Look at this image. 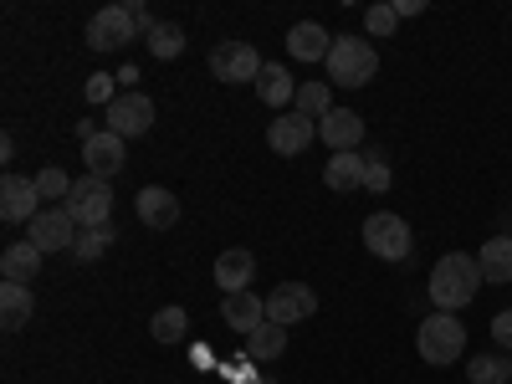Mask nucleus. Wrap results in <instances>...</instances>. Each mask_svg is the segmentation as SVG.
<instances>
[{
	"label": "nucleus",
	"mask_w": 512,
	"mask_h": 384,
	"mask_svg": "<svg viewBox=\"0 0 512 384\" xmlns=\"http://www.w3.org/2000/svg\"><path fill=\"white\" fill-rule=\"evenodd\" d=\"M395 26H400L395 6H369V11H364V31L379 36V41H384V36H395Z\"/></svg>",
	"instance_id": "obj_32"
},
{
	"label": "nucleus",
	"mask_w": 512,
	"mask_h": 384,
	"mask_svg": "<svg viewBox=\"0 0 512 384\" xmlns=\"http://www.w3.org/2000/svg\"><path fill=\"white\" fill-rule=\"evenodd\" d=\"M287 52H292L297 62H328L333 36H328V26H318V21H297V26L287 31Z\"/></svg>",
	"instance_id": "obj_17"
},
{
	"label": "nucleus",
	"mask_w": 512,
	"mask_h": 384,
	"mask_svg": "<svg viewBox=\"0 0 512 384\" xmlns=\"http://www.w3.org/2000/svg\"><path fill=\"white\" fill-rule=\"evenodd\" d=\"M364 246L379 256V262H410L415 231L395 216V210H374V216L364 221Z\"/></svg>",
	"instance_id": "obj_5"
},
{
	"label": "nucleus",
	"mask_w": 512,
	"mask_h": 384,
	"mask_svg": "<svg viewBox=\"0 0 512 384\" xmlns=\"http://www.w3.org/2000/svg\"><path fill=\"white\" fill-rule=\"evenodd\" d=\"M77 236H82V231H77V221H72L67 205H47V210L31 221V246H41V251H72Z\"/></svg>",
	"instance_id": "obj_10"
},
{
	"label": "nucleus",
	"mask_w": 512,
	"mask_h": 384,
	"mask_svg": "<svg viewBox=\"0 0 512 384\" xmlns=\"http://www.w3.org/2000/svg\"><path fill=\"white\" fill-rule=\"evenodd\" d=\"M108 82H113V77H103V72L88 77V98H93V103H113V98H108Z\"/></svg>",
	"instance_id": "obj_35"
},
{
	"label": "nucleus",
	"mask_w": 512,
	"mask_h": 384,
	"mask_svg": "<svg viewBox=\"0 0 512 384\" xmlns=\"http://www.w3.org/2000/svg\"><path fill=\"white\" fill-rule=\"evenodd\" d=\"M292 108L303 118H313V123H323L333 113V88H328V82H297V103Z\"/></svg>",
	"instance_id": "obj_25"
},
{
	"label": "nucleus",
	"mask_w": 512,
	"mask_h": 384,
	"mask_svg": "<svg viewBox=\"0 0 512 384\" xmlns=\"http://www.w3.org/2000/svg\"><path fill=\"white\" fill-rule=\"evenodd\" d=\"M256 98H262L267 108H287V103H297V82L287 77V67L267 62L262 77H256Z\"/></svg>",
	"instance_id": "obj_22"
},
{
	"label": "nucleus",
	"mask_w": 512,
	"mask_h": 384,
	"mask_svg": "<svg viewBox=\"0 0 512 384\" xmlns=\"http://www.w3.org/2000/svg\"><path fill=\"white\" fill-rule=\"evenodd\" d=\"M36 205H41V190H36V180H26V175H16V169H11V175L0 180V221H6V226L36 221V216H41Z\"/></svg>",
	"instance_id": "obj_12"
},
{
	"label": "nucleus",
	"mask_w": 512,
	"mask_h": 384,
	"mask_svg": "<svg viewBox=\"0 0 512 384\" xmlns=\"http://www.w3.org/2000/svg\"><path fill=\"white\" fill-rule=\"evenodd\" d=\"M134 205H139V221H144L149 231H169V226H180V200H175V190H164V185H144Z\"/></svg>",
	"instance_id": "obj_15"
},
{
	"label": "nucleus",
	"mask_w": 512,
	"mask_h": 384,
	"mask_svg": "<svg viewBox=\"0 0 512 384\" xmlns=\"http://www.w3.org/2000/svg\"><path fill=\"white\" fill-rule=\"evenodd\" d=\"M82 164H88V175L113 180L118 169L128 164V139H118L113 128H98L93 139H82Z\"/></svg>",
	"instance_id": "obj_11"
},
{
	"label": "nucleus",
	"mask_w": 512,
	"mask_h": 384,
	"mask_svg": "<svg viewBox=\"0 0 512 384\" xmlns=\"http://www.w3.org/2000/svg\"><path fill=\"white\" fill-rule=\"evenodd\" d=\"M323 67H328V88H364L379 72V52L364 36H333V52Z\"/></svg>",
	"instance_id": "obj_2"
},
{
	"label": "nucleus",
	"mask_w": 512,
	"mask_h": 384,
	"mask_svg": "<svg viewBox=\"0 0 512 384\" xmlns=\"http://www.w3.org/2000/svg\"><path fill=\"white\" fill-rule=\"evenodd\" d=\"M221 318H226L241 338H251L256 328L267 323V297H256V292H236V297H226V303H221Z\"/></svg>",
	"instance_id": "obj_19"
},
{
	"label": "nucleus",
	"mask_w": 512,
	"mask_h": 384,
	"mask_svg": "<svg viewBox=\"0 0 512 384\" xmlns=\"http://www.w3.org/2000/svg\"><path fill=\"white\" fill-rule=\"evenodd\" d=\"M318 139L333 149V154H359L364 144V118L354 108H333L323 123H318Z\"/></svg>",
	"instance_id": "obj_14"
},
{
	"label": "nucleus",
	"mask_w": 512,
	"mask_h": 384,
	"mask_svg": "<svg viewBox=\"0 0 512 384\" xmlns=\"http://www.w3.org/2000/svg\"><path fill=\"white\" fill-rule=\"evenodd\" d=\"M313 313H318V292H313L308 282H282V287L267 292V323L292 328V323H303V318H313Z\"/></svg>",
	"instance_id": "obj_7"
},
{
	"label": "nucleus",
	"mask_w": 512,
	"mask_h": 384,
	"mask_svg": "<svg viewBox=\"0 0 512 384\" xmlns=\"http://www.w3.org/2000/svg\"><path fill=\"white\" fill-rule=\"evenodd\" d=\"M477 267H482V282H512V236H492L482 251H477Z\"/></svg>",
	"instance_id": "obj_23"
},
{
	"label": "nucleus",
	"mask_w": 512,
	"mask_h": 384,
	"mask_svg": "<svg viewBox=\"0 0 512 384\" xmlns=\"http://www.w3.org/2000/svg\"><path fill=\"white\" fill-rule=\"evenodd\" d=\"M108 246H113V226H103V231H82L77 246H72V256H77V262H103Z\"/></svg>",
	"instance_id": "obj_31"
},
{
	"label": "nucleus",
	"mask_w": 512,
	"mask_h": 384,
	"mask_svg": "<svg viewBox=\"0 0 512 384\" xmlns=\"http://www.w3.org/2000/svg\"><path fill=\"white\" fill-rule=\"evenodd\" d=\"M323 185L349 195V190H364V154H333L323 164Z\"/></svg>",
	"instance_id": "obj_20"
},
{
	"label": "nucleus",
	"mask_w": 512,
	"mask_h": 384,
	"mask_svg": "<svg viewBox=\"0 0 512 384\" xmlns=\"http://www.w3.org/2000/svg\"><path fill=\"white\" fill-rule=\"evenodd\" d=\"M149 52H154L159 62H175V57L185 52V26L159 21V26H154V36H149Z\"/></svg>",
	"instance_id": "obj_27"
},
{
	"label": "nucleus",
	"mask_w": 512,
	"mask_h": 384,
	"mask_svg": "<svg viewBox=\"0 0 512 384\" xmlns=\"http://www.w3.org/2000/svg\"><path fill=\"white\" fill-rule=\"evenodd\" d=\"M313 139H318V123L303 118L297 108H292V113H277V123L267 128V149H272V154H287V159L303 154Z\"/></svg>",
	"instance_id": "obj_13"
},
{
	"label": "nucleus",
	"mask_w": 512,
	"mask_h": 384,
	"mask_svg": "<svg viewBox=\"0 0 512 384\" xmlns=\"http://www.w3.org/2000/svg\"><path fill=\"white\" fill-rule=\"evenodd\" d=\"M128 11H134V26H139V36H144V41H149V36H154V26H159V21H154V16H149V11H144V6H139V0H128Z\"/></svg>",
	"instance_id": "obj_34"
},
{
	"label": "nucleus",
	"mask_w": 512,
	"mask_h": 384,
	"mask_svg": "<svg viewBox=\"0 0 512 384\" xmlns=\"http://www.w3.org/2000/svg\"><path fill=\"white\" fill-rule=\"evenodd\" d=\"M262 67L267 62L256 57L251 41H221V47L210 52V72H216V82H231V88H236V82H256Z\"/></svg>",
	"instance_id": "obj_6"
},
{
	"label": "nucleus",
	"mask_w": 512,
	"mask_h": 384,
	"mask_svg": "<svg viewBox=\"0 0 512 384\" xmlns=\"http://www.w3.org/2000/svg\"><path fill=\"white\" fill-rule=\"evenodd\" d=\"M425 0H395V16H420Z\"/></svg>",
	"instance_id": "obj_36"
},
{
	"label": "nucleus",
	"mask_w": 512,
	"mask_h": 384,
	"mask_svg": "<svg viewBox=\"0 0 512 384\" xmlns=\"http://www.w3.org/2000/svg\"><path fill=\"white\" fill-rule=\"evenodd\" d=\"M415 349H420L425 364H436V369L456 364V359L466 354V328H461V318H456V313H431V318L415 328Z\"/></svg>",
	"instance_id": "obj_3"
},
{
	"label": "nucleus",
	"mask_w": 512,
	"mask_h": 384,
	"mask_svg": "<svg viewBox=\"0 0 512 384\" xmlns=\"http://www.w3.org/2000/svg\"><path fill=\"white\" fill-rule=\"evenodd\" d=\"M31 313H36V297H31V287H26V282H6V287H0V323H6L11 333H16V328H26V323H31Z\"/></svg>",
	"instance_id": "obj_21"
},
{
	"label": "nucleus",
	"mask_w": 512,
	"mask_h": 384,
	"mask_svg": "<svg viewBox=\"0 0 512 384\" xmlns=\"http://www.w3.org/2000/svg\"><path fill=\"white\" fill-rule=\"evenodd\" d=\"M477 287H482V267H477V256H466V251H446L441 262L431 267V303H436V313H461L477 297Z\"/></svg>",
	"instance_id": "obj_1"
},
{
	"label": "nucleus",
	"mask_w": 512,
	"mask_h": 384,
	"mask_svg": "<svg viewBox=\"0 0 512 384\" xmlns=\"http://www.w3.org/2000/svg\"><path fill=\"white\" fill-rule=\"evenodd\" d=\"M41 262H47V251H41V246H31V241H11L6 251H0V277L31 287L36 272H41Z\"/></svg>",
	"instance_id": "obj_18"
},
{
	"label": "nucleus",
	"mask_w": 512,
	"mask_h": 384,
	"mask_svg": "<svg viewBox=\"0 0 512 384\" xmlns=\"http://www.w3.org/2000/svg\"><path fill=\"white\" fill-rule=\"evenodd\" d=\"M282 354H287V328L282 323H262L246 338V359H256V364H272Z\"/></svg>",
	"instance_id": "obj_24"
},
{
	"label": "nucleus",
	"mask_w": 512,
	"mask_h": 384,
	"mask_svg": "<svg viewBox=\"0 0 512 384\" xmlns=\"http://www.w3.org/2000/svg\"><path fill=\"white\" fill-rule=\"evenodd\" d=\"M466 379L472 384H512V354H477L466 364Z\"/></svg>",
	"instance_id": "obj_26"
},
{
	"label": "nucleus",
	"mask_w": 512,
	"mask_h": 384,
	"mask_svg": "<svg viewBox=\"0 0 512 384\" xmlns=\"http://www.w3.org/2000/svg\"><path fill=\"white\" fill-rule=\"evenodd\" d=\"M492 338H497L502 354H512V308H502V313L492 318Z\"/></svg>",
	"instance_id": "obj_33"
},
{
	"label": "nucleus",
	"mask_w": 512,
	"mask_h": 384,
	"mask_svg": "<svg viewBox=\"0 0 512 384\" xmlns=\"http://www.w3.org/2000/svg\"><path fill=\"white\" fill-rule=\"evenodd\" d=\"M251 277H256V256H251L246 246H226V251L216 256V287H221L226 297L246 292Z\"/></svg>",
	"instance_id": "obj_16"
},
{
	"label": "nucleus",
	"mask_w": 512,
	"mask_h": 384,
	"mask_svg": "<svg viewBox=\"0 0 512 384\" xmlns=\"http://www.w3.org/2000/svg\"><path fill=\"white\" fill-rule=\"evenodd\" d=\"M134 36H139V26H134V11H128V6H103V11L88 21V47H93V52H118V47H128Z\"/></svg>",
	"instance_id": "obj_8"
},
{
	"label": "nucleus",
	"mask_w": 512,
	"mask_h": 384,
	"mask_svg": "<svg viewBox=\"0 0 512 384\" xmlns=\"http://www.w3.org/2000/svg\"><path fill=\"white\" fill-rule=\"evenodd\" d=\"M154 344H180V338H185V328H190V318H185V308H175V303H169V308H159L154 313Z\"/></svg>",
	"instance_id": "obj_28"
},
{
	"label": "nucleus",
	"mask_w": 512,
	"mask_h": 384,
	"mask_svg": "<svg viewBox=\"0 0 512 384\" xmlns=\"http://www.w3.org/2000/svg\"><path fill=\"white\" fill-rule=\"evenodd\" d=\"M390 154H384V149H364V190L369 195H384V190H390Z\"/></svg>",
	"instance_id": "obj_29"
},
{
	"label": "nucleus",
	"mask_w": 512,
	"mask_h": 384,
	"mask_svg": "<svg viewBox=\"0 0 512 384\" xmlns=\"http://www.w3.org/2000/svg\"><path fill=\"white\" fill-rule=\"evenodd\" d=\"M36 190H41V200L67 205V195H72V175H67L62 164H47V169H36Z\"/></svg>",
	"instance_id": "obj_30"
},
{
	"label": "nucleus",
	"mask_w": 512,
	"mask_h": 384,
	"mask_svg": "<svg viewBox=\"0 0 512 384\" xmlns=\"http://www.w3.org/2000/svg\"><path fill=\"white\" fill-rule=\"evenodd\" d=\"M108 128L118 139H144L149 128H154V98L144 93H118L108 103Z\"/></svg>",
	"instance_id": "obj_9"
},
{
	"label": "nucleus",
	"mask_w": 512,
	"mask_h": 384,
	"mask_svg": "<svg viewBox=\"0 0 512 384\" xmlns=\"http://www.w3.org/2000/svg\"><path fill=\"white\" fill-rule=\"evenodd\" d=\"M67 210L77 231H103L113 226V185L98 180V175H77L72 180V195H67Z\"/></svg>",
	"instance_id": "obj_4"
}]
</instances>
